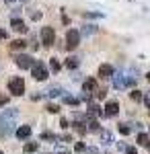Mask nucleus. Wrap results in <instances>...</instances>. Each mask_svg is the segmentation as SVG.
I'll list each match as a JSON object with an SVG mask.
<instances>
[{
	"label": "nucleus",
	"instance_id": "1",
	"mask_svg": "<svg viewBox=\"0 0 150 154\" xmlns=\"http://www.w3.org/2000/svg\"><path fill=\"white\" fill-rule=\"evenodd\" d=\"M17 109H6L4 113H0V131L2 134H11L12 125H14V119H17Z\"/></svg>",
	"mask_w": 150,
	"mask_h": 154
},
{
	"label": "nucleus",
	"instance_id": "2",
	"mask_svg": "<svg viewBox=\"0 0 150 154\" xmlns=\"http://www.w3.org/2000/svg\"><path fill=\"white\" fill-rule=\"evenodd\" d=\"M8 91H11L14 97H21L25 93V80L21 78V76H14V78H11V82H8Z\"/></svg>",
	"mask_w": 150,
	"mask_h": 154
},
{
	"label": "nucleus",
	"instance_id": "3",
	"mask_svg": "<svg viewBox=\"0 0 150 154\" xmlns=\"http://www.w3.org/2000/svg\"><path fill=\"white\" fill-rule=\"evenodd\" d=\"M31 74H33L35 80H45L47 78V68L43 62H33L31 64Z\"/></svg>",
	"mask_w": 150,
	"mask_h": 154
},
{
	"label": "nucleus",
	"instance_id": "4",
	"mask_svg": "<svg viewBox=\"0 0 150 154\" xmlns=\"http://www.w3.org/2000/svg\"><path fill=\"white\" fill-rule=\"evenodd\" d=\"M78 43H80V33H78L76 29H70L68 33H66V48L68 49H76Z\"/></svg>",
	"mask_w": 150,
	"mask_h": 154
},
{
	"label": "nucleus",
	"instance_id": "5",
	"mask_svg": "<svg viewBox=\"0 0 150 154\" xmlns=\"http://www.w3.org/2000/svg\"><path fill=\"white\" fill-rule=\"evenodd\" d=\"M54 41H56L54 29H52V27H43V29H41V43H43V45H54Z\"/></svg>",
	"mask_w": 150,
	"mask_h": 154
},
{
	"label": "nucleus",
	"instance_id": "6",
	"mask_svg": "<svg viewBox=\"0 0 150 154\" xmlns=\"http://www.w3.org/2000/svg\"><path fill=\"white\" fill-rule=\"evenodd\" d=\"M14 62H17V66H19V68L27 70V68H31V64H33L35 60H31V56H27V54H21V56H17V58H14Z\"/></svg>",
	"mask_w": 150,
	"mask_h": 154
},
{
	"label": "nucleus",
	"instance_id": "7",
	"mask_svg": "<svg viewBox=\"0 0 150 154\" xmlns=\"http://www.w3.org/2000/svg\"><path fill=\"white\" fill-rule=\"evenodd\" d=\"M11 27L17 33H25V31H27V25H25L21 19H14V17H12V21H11Z\"/></svg>",
	"mask_w": 150,
	"mask_h": 154
},
{
	"label": "nucleus",
	"instance_id": "8",
	"mask_svg": "<svg viewBox=\"0 0 150 154\" xmlns=\"http://www.w3.org/2000/svg\"><path fill=\"white\" fill-rule=\"evenodd\" d=\"M31 136V125H21L19 130H17V138L19 140H27Z\"/></svg>",
	"mask_w": 150,
	"mask_h": 154
},
{
	"label": "nucleus",
	"instance_id": "9",
	"mask_svg": "<svg viewBox=\"0 0 150 154\" xmlns=\"http://www.w3.org/2000/svg\"><path fill=\"white\" fill-rule=\"evenodd\" d=\"M117 111H119V103H117V101H109V103L105 105V113H107V115H115Z\"/></svg>",
	"mask_w": 150,
	"mask_h": 154
},
{
	"label": "nucleus",
	"instance_id": "10",
	"mask_svg": "<svg viewBox=\"0 0 150 154\" xmlns=\"http://www.w3.org/2000/svg\"><path fill=\"white\" fill-rule=\"evenodd\" d=\"M99 76H101V78H111V76H113V68H111L109 64H103V66L99 68Z\"/></svg>",
	"mask_w": 150,
	"mask_h": 154
},
{
	"label": "nucleus",
	"instance_id": "11",
	"mask_svg": "<svg viewBox=\"0 0 150 154\" xmlns=\"http://www.w3.org/2000/svg\"><path fill=\"white\" fill-rule=\"evenodd\" d=\"M27 48V41H23V39H14L11 43V49H14V51H19V49H25Z\"/></svg>",
	"mask_w": 150,
	"mask_h": 154
},
{
	"label": "nucleus",
	"instance_id": "12",
	"mask_svg": "<svg viewBox=\"0 0 150 154\" xmlns=\"http://www.w3.org/2000/svg\"><path fill=\"white\" fill-rule=\"evenodd\" d=\"M95 88H97V80H95V78H86V82H84V91L91 93V91H95Z\"/></svg>",
	"mask_w": 150,
	"mask_h": 154
},
{
	"label": "nucleus",
	"instance_id": "13",
	"mask_svg": "<svg viewBox=\"0 0 150 154\" xmlns=\"http://www.w3.org/2000/svg\"><path fill=\"white\" fill-rule=\"evenodd\" d=\"M64 66H66L68 70H74V68L78 66V58H68L66 62H64Z\"/></svg>",
	"mask_w": 150,
	"mask_h": 154
},
{
	"label": "nucleus",
	"instance_id": "14",
	"mask_svg": "<svg viewBox=\"0 0 150 154\" xmlns=\"http://www.w3.org/2000/svg\"><path fill=\"white\" fill-rule=\"evenodd\" d=\"M37 148H39V144H37V142H27V144H25V152H35Z\"/></svg>",
	"mask_w": 150,
	"mask_h": 154
},
{
	"label": "nucleus",
	"instance_id": "15",
	"mask_svg": "<svg viewBox=\"0 0 150 154\" xmlns=\"http://www.w3.org/2000/svg\"><path fill=\"white\" fill-rule=\"evenodd\" d=\"M47 95L49 97H58V95H62V88H60V86H52V88L47 91Z\"/></svg>",
	"mask_w": 150,
	"mask_h": 154
},
{
	"label": "nucleus",
	"instance_id": "16",
	"mask_svg": "<svg viewBox=\"0 0 150 154\" xmlns=\"http://www.w3.org/2000/svg\"><path fill=\"white\" fill-rule=\"evenodd\" d=\"M130 99L138 103V101H142V93H140V91H132V93H130Z\"/></svg>",
	"mask_w": 150,
	"mask_h": 154
},
{
	"label": "nucleus",
	"instance_id": "17",
	"mask_svg": "<svg viewBox=\"0 0 150 154\" xmlns=\"http://www.w3.org/2000/svg\"><path fill=\"white\" fill-rule=\"evenodd\" d=\"M74 130L78 131V134H80V136H84V134H86V128H84V125H82L80 121H76V123H74Z\"/></svg>",
	"mask_w": 150,
	"mask_h": 154
},
{
	"label": "nucleus",
	"instance_id": "18",
	"mask_svg": "<svg viewBox=\"0 0 150 154\" xmlns=\"http://www.w3.org/2000/svg\"><path fill=\"white\" fill-rule=\"evenodd\" d=\"M49 68H52L54 72H58V70H60V62H58L56 58H52V60H49Z\"/></svg>",
	"mask_w": 150,
	"mask_h": 154
},
{
	"label": "nucleus",
	"instance_id": "19",
	"mask_svg": "<svg viewBox=\"0 0 150 154\" xmlns=\"http://www.w3.org/2000/svg\"><path fill=\"white\" fill-rule=\"evenodd\" d=\"M117 130H119V134H123V136H127V134L132 131V130L126 125V123H119V125H117Z\"/></svg>",
	"mask_w": 150,
	"mask_h": 154
},
{
	"label": "nucleus",
	"instance_id": "20",
	"mask_svg": "<svg viewBox=\"0 0 150 154\" xmlns=\"http://www.w3.org/2000/svg\"><path fill=\"white\" fill-rule=\"evenodd\" d=\"M41 140H49V142H54V140H56V136H54V134H49V131H43V134H41Z\"/></svg>",
	"mask_w": 150,
	"mask_h": 154
},
{
	"label": "nucleus",
	"instance_id": "21",
	"mask_svg": "<svg viewBox=\"0 0 150 154\" xmlns=\"http://www.w3.org/2000/svg\"><path fill=\"white\" fill-rule=\"evenodd\" d=\"M89 130H91V131H99V130H101V128H99V123H97L92 117H91V123H89Z\"/></svg>",
	"mask_w": 150,
	"mask_h": 154
},
{
	"label": "nucleus",
	"instance_id": "22",
	"mask_svg": "<svg viewBox=\"0 0 150 154\" xmlns=\"http://www.w3.org/2000/svg\"><path fill=\"white\" fill-rule=\"evenodd\" d=\"M95 97H97V99H105V97H107V91H101V88H99V91H97V88H95Z\"/></svg>",
	"mask_w": 150,
	"mask_h": 154
},
{
	"label": "nucleus",
	"instance_id": "23",
	"mask_svg": "<svg viewBox=\"0 0 150 154\" xmlns=\"http://www.w3.org/2000/svg\"><path fill=\"white\" fill-rule=\"evenodd\" d=\"M45 109L49 111V113H58V111H60V107H58V105H54V103H49V105H47Z\"/></svg>",
	"mask_w": 150,
	"mask_h": 154
},
{
	"label": "nucleus",
	"instance_id": "24",
	"mask_svg": "<svg viewBox=\"0 0 150 154\" xmlns=\"http://www.w3.org/2000/svg\"><path fill=\"white\" fill-rule=\"evenodd\" d=\"M146 142H148V136H146V134H140L138 136V144H144V146H146Z\"/></svg>",
	"mask_w": 150,
	"mask_h": 154
},
{
	"label": "nucleus",
	"instance_id": "25",
	"mask_svg": "<svg viewBox=\"0 0 150 154\" xmlns=\"http://www.w3.org/2000/svg\"><path fill=\"white\" fill-rule=\"evenodd\" d=\"M64 103H68V105H78V101L72 99V97H64Z\"/></svg>",
	"mask_w": 150,
	"mask_h": 154
},
{
	"label": "nucleus",
	"instance_id": "26",
	"mask_svg": "<svg viewBox=\"0 0 150 154\" xmlns=\"http://www.w3.org/2000/svg\"><path fill=\"white\" fill-rule=\"evenodd\" d=\"M6 103H8V95H2L0 93V107H4Z\"/></svg>",
	"mask_w": 150,
	"mask_h": 154
},
{
	"label": "nucleus",
	"instance_id": "27",
	"mask_svg": "<svg viewBox=\"0 0 150 154\" xmlns=\"http://www.w3.org/2000/svg\"><path fill=\"white\" fill-rule=\"evenodd\" d=\"M74 150H76V152H84V150H86V146H84L82 142H78L76 146H74Z\"/></svg>",
	"mask_w": 150,
	"mask_h": 154
},
{
	"label": "nucleus",
	"instance_id": "28",
	"mask_svg": "<svg viewBox=\"0 0 150 154\" xmlns=\"http://www.w3.org/2000/svg\"><path fill=\"white\" fill-rule=\"evenodd\" d=\"M97 31V27L95 25H89V27H84V33H95Z\"/></svg>",
	"mask_w": 150,
	"mask_h": 154
},
{
	"label": "nucleus",
	"instance_id": "29",
	"mask_svg": "<svg viewBox=\"0 0 150 154\" xmlns=\"http://www.w3.org/2000/svg\"><path fill=\"white\" fill-rule=\"evenodd\" d=\"M103 140H105V144L111 142V134H109V131H103Z\"/></svg>",
	"mask_w": 150,
	"mask_h": 154
},
{
	"label": "nucleus",
	"instance_id": "30",
	"mask_svg": "<svg viewBox=\"0 0 150 154\" xmlns=\"http://www.w3.org/2000/svg\"><path fill=\"white\" fill-rule=\"evenodd\" d=\"M60 125H62V128L66 130V128H68V119H66V117H62V119H60Z\"/></svg>",
	"mask_w": 150,
	"mask_h": 154
},
{
	"label": "nucleus",
	"instance_id": "31",
	"mask_svg": "<svg viewBox=\"0 0 150 154\" xmlns=\"http://www.w3.org/2000/svg\"><path fill=\"white\" fill-rule=\"evenodd\" d=\"M127 154H138V150H136V146H127Z\"/></svg>",
	"mask_w": 150,
	"mask_h": 154
},
{
	"label": "nucleus",
	"instance_id": "32",
	"mask_svg": "<svg viewBox=\"0 0 150 154\" xmlns=\"http://www.w3.org/2000/svg\"><path fill=\"white\" fill-rule=\"evenodd\" d=\"M31 19H33V21H39V19H41V12H33Z\"/></svg>",
	"mask_w": 150,
	"mask_h": 154
},
{
	"label": "nucleus",
	"instance_id": "33",
	"mask_svg": "<svg viewBox=\"0 0 150 154\" xmlns=\"http://www.w3.org/2000/svg\"><path fill=\"white\" fill-rule=\"evenodd\" d=\"M142 99H144V103H146V107H148V109H150V93H148V95H146V97H142Z\"/></svg>",
	"mask_w": 150,
	"mask_h": 154
},
{
	"label": "nucleus",
	"instance_id": "34",
	"mask_svg": "<svg viewBox=\"0 0 150 154\" xmlns=\"http://www.w3.org/2000/svg\"><path fill=\"white\" fill-rule=\"evenodd\" d=\"M0 39H6V31L4 29H0Z\"/></svg>",
	"mask_w": 150,
	"mask_h": 154
},
{
	"label": "nucleus",
	"instance_id": "35",
	"mask_svg": "<svg viewBox=\"0 0 150 154\" xmlns=\"http://www.w3.org/2000/svg\"><path fill=\"white\" fill-rule=\"evenodd\" d=\"M58 154H68V152H66V150H60V152Z\"/></svg>",
	"mask_w": 150,
	"mask_h": 154
},
{
	"label": "nucleus",
	"instance_id": "36",
	"mask_svg": "<svg viewBox=\"0 0 150 154\" xmlns=\"http://www.w3.org/2000/svg\"><path fill=\"white\" fill-rule=\"evenodd\" d=\"M6 2H8V4H12V2H14V0H6Z\"/></svg>",
	"mask_w": 150,
	"mask_h": 154
},
{
	"label": "nucleus",
	"instance_id": "37",
	"mask_svg": "<svg viewBox=\"0 0 150 154\" xmlns=\"http://www.w3.org/2000/svg\"><path fill=\"white\" fill-rule=\"evenodd\" d=\"M146 146H148V150H150V142H146Z\"/></svg>",
	"mask_w": 150,
	"mask_h": 154
},
{
	"label": "nucleus",
	"instance_id": "38",
	"mask_svg": "<svg viewBox=\"0 0 150 154\" xmlns=\"http://www.w3.org/2000/svg\"><path fill=\"white\" fill-rule=\"evenodd\" d=\"M148 80H150V72H148Z\"/></svg>",
	"mask_w": 150,
	"mask_h": 154
},
{
	"label": "nucleus",
	"instance_id": "39",
	"mask_svg": "<svg viewBox=\"0 0 150 154\" xmlns=\"http://www.w3.org/2000/svg\"><path fill=\"white\" fill-rule=\"evenodd\" d=\"M23 2H29V0H23Z\"/></svg>",
	"mask_w": 150,
	"mask_h": 154
},
{
	"label": "nucleus",
	"instance_id": "40",
	"mask_svg": "<svg viewBox=\"0 0 150 154\" xmlns=\"http://www.w3.org/2000/svg\"><path fill=\"white\" fill-rule=\"evenodd\" d=\"M0 154H2V152H0Z\"/></svg>",
	"mask_w": 150,
	"mask_h": 154
}]
</instances>
